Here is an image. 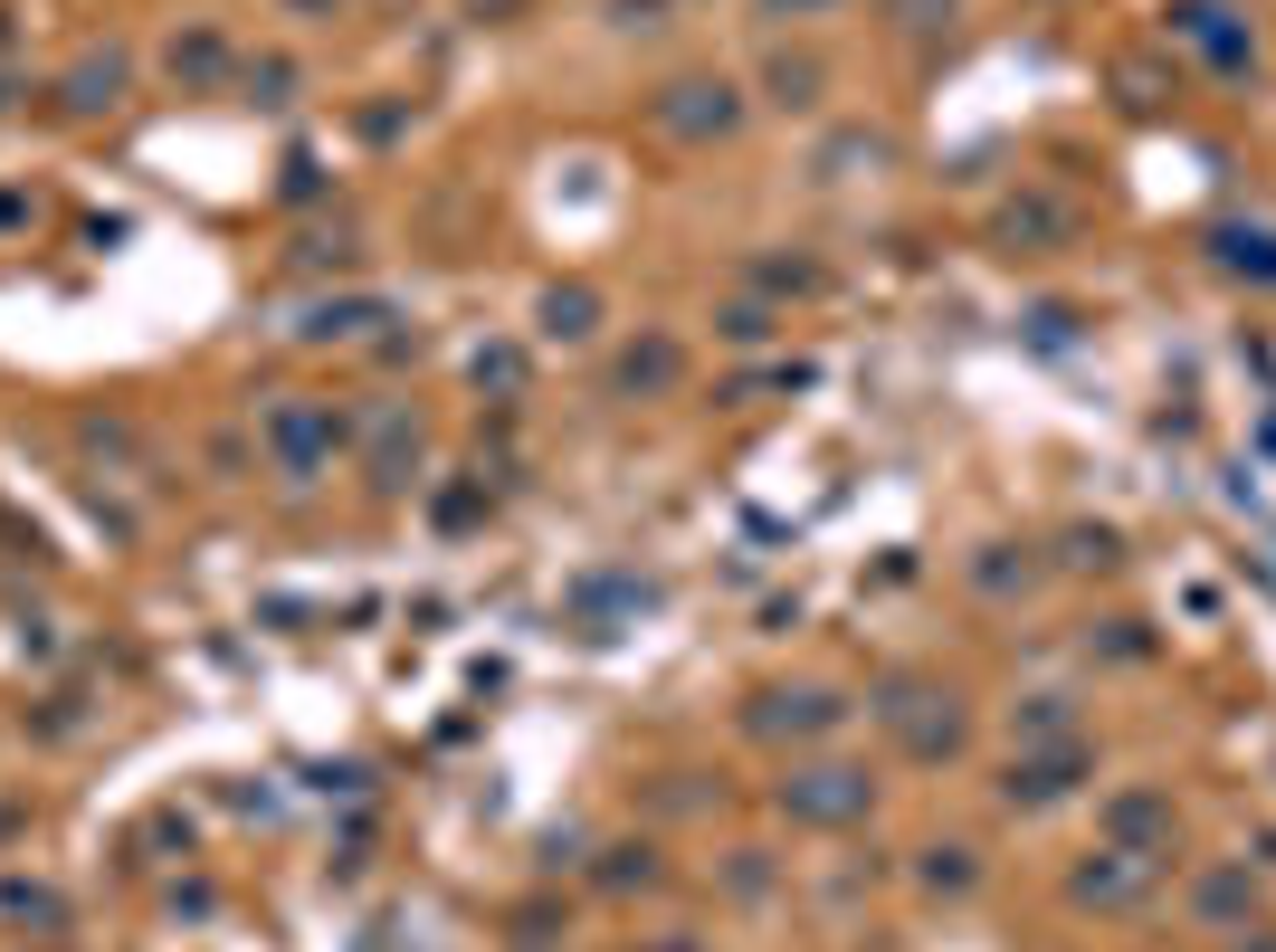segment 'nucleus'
I'll return each instance as SVG.
<instances>
[{
  "instance_id": "obj_1",
  "label": "nucleus",
  "mask_w": 1276,
  "mask_h": 952,
  "mask_svg": "<svg viewBox=\"0 0 1276 952\" xmlns=\"http://www.w3.org/2000/svg\"><path fill=\"white\" fill-rule=\"evenodd\" d=\"M543 314H553V334H582V314H591V295H553Z\"/></svg>"
}]
</instances>
